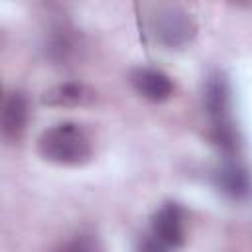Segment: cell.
<instances>
[{"mask_svg":"<svg viewBox=\"0 0 252 252\" xmlns=\"http://www.w3.org/2000/svg\"><path fill=\"white\" fill-rule=\"evenodd\" d=\"M205 112L211 122V140L213 144L226 156L234 158L238 152V134L232 120V102H230V87L222 73H213L207 79L205 94H203Z\"/></svg>","mask_w":252,"mask_h":252,"instance_id":"cell-1","label":"cell"},{"mask_svg":"<svg viewBox=\"0 0 252 252\" xmlns=\"http://www.w3.org/2000/svg\"><path fill=\"white\" fill-rule=\"evenodd\" d=\"M37 152L43 159L57 165H83L93 158L89 134L75 122H59L43 130L37 138Z\"/></svg>","mask_w":252,"mask_h":252,"instance_id":"cell-2","label":"cell"},{"mask_svg":"<svg viewBox=\"0 0 252 252\" xmlns=\"http://www.w3.org/2000/svg\"><path fill=\"white\" fill-rule=\"evenodd\" d=\"M150 26L156 41L169 49L185 47L197 33L195 20L179 6H159L152 16Z\"/></svg>","mask_w":252,"mask_h":252,"instance_id":"cell-3","label":"cell"},{"mask_svg":"<svg viewBox=\"0 0 252 252\" xmlns=\"http://www.w3.org/2000/svg\"><path fill=\"white\" fill-rule=\"evenodd\" d=\"M215 187L230 197V199H246L252 193V177L250 171L234 158H224L220 165L213 171Z\"/></svg>","mask_w":252,"mask_h":252,"instance_id":"cell-4","label":"cell"},{"mask_svg":"<svg viewBox=\"0 0 252 252\" xmlns=\"http://www.w3.org/2000/svg\"><path fill=\"white\" fill-rule=\"evenodd\" d=\"M183 219V209L177 203H165L152 217V234L175 250L185 242Z\"/></svg>","mask_w":252,"mask_h":252,"instance_id":"cell-5","label":"cell"},{"mask_svg":"<svg viewBox=\"0 0 252 252\" xmlns=\"http://www.w3.org/2000/svg\"><path fill=\"white\" fill-rule=\"evenodd\" d=\"M130 83L138 94H142L146 100H152V102H163L171 98L175 91L169 75L154 67H136L130 73Z\"/></svg>","mask_w":252,"mask_h":252,"instance_id":"cell-6","label":"cell"},{"mask_svg":"<svg viewBox=\"0 0 252 252\" xmlns=\"http://www.w3.org/2000/svg\"><path fill=\"white\" fill-rule=\"evenodd\" d=\"M96 98V93L83 85V83H59L51 89H47L41 94V102L47 106H55V108H75V106H87L93 104Z\"/></svg>","mask_w":252,"mask_h":252,"instance_id":"cell-7","label":"cell"},{"mask_svg":"<svg viewBox=\"0 0 252 252\" xmlns=\"http://www.w3.org/2000/svg\"><path fill=\"white\" fill-rule=\"evenodd\" d=\"M30 118V104L24 93L12 91L4 96L2 102V132L8 140H18Z\"/></svg>","mask_w":252,"mask_h":252,"instance_id":"cell-8","label":"cell"},{"mask_svg":"<svg viewBox=\"0 0 252 252\" xmlns=\"http://www.w3.org/2000/svg\"><path fill=\"white\" fill-rule=\"evenodd\" d=\"M77 39L69 30H55L47 41V57L55 63H67L77 55Z\"/></svg>","mask_w":252,"mask_h":252,"instance_id":"cell-9","label":"cell"},{"mask_svg":"<svg viewBox=\"0 0 252 252\" xmlns=\"http://www.w3.org/2000/svg\"><path fill=\"white\" fill-rule=\"evenodd\" d=\"M57 252H102V244L93 232H77L69 240H65Z\"/></svg>","mask_w":252,"mask_h":252,"instance_id":"cell-10","label":"cell"},{"mask_svg":"<svg viewBox=\"0 0 252 252\" xmlns=\"http://www.w3.org/2000/svg\"><path fill=\"white\" fill-rule=\"evenodd\" d=\"M136 252H173V248L167 246L165 242H161L159 238H156L154 234H148L138 240Z\"/></svg>","mask_w":252,"mask_h":252,"instance_id":"cell-11","label":"cell"}]
</instances>
